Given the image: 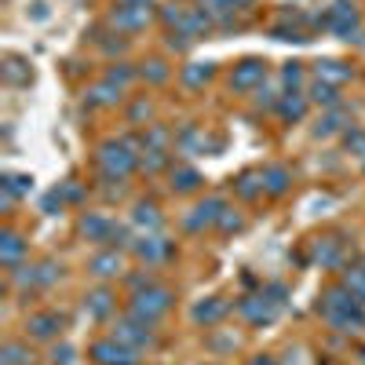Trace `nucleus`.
Here are the masks:
<instances>
[{"label": "nucleus", "mask_w": 365, "mask_h": 365, "mask_svg": "<svg viewBox=\"0 0 365 365\" xmlns=\"http://www.w3.org/2000/svg\"><path fill=\"white\" fill-rule=\"evenodd\" d=\"M322 318L340 329V332H354L358 325H365V311H361V299L347 289V285H332L322 292V303H318Z\"/></svg>", "instance_id": "obj_1"}, {"label": "nucleus", "mask_w": 365, "mask_h": 365, "mask_svg": "<svg viewBox=\"0 0 365 365\" xmlns=\"http://www.w3.org/2000/svg\"><path fill=\"white\" fill-rule=\"evenodd\" d=\"M139 154L143 150L135 146V139H110L99 146V168L106 179H125L139 168Z\"/></svg>", "instance_id": "obj_2"}, {"label": "nucleus", "mask_w": 365, "mask_h": 365, "mask_svg": "<svg viewBox=\"0 0 365 365\" xmlns=\"http://www.w3.org/2000/svg\"><path fill=\"white\" fill-rule=\"evenodd\" d=\"M172 299H175V296H172L165 285H146V289H135V292H132V299H128V314H139V318H146V322H158L161 314H168Z\"/></svg>", "instance_id": "obj_3"}, {"label": "nucleus", "mask_w": 365, "mask_h": 365, "mask_svg": "<svg viewBox=\"0 0 365 365\" xmlns=\"http://www.w3.org/2000/svg\"><path fill=\"white\" fill-rule=\"evenodd\" d=\"M110 336H113L117 344H125V347L143 351V347L154 344V322H146V318H139V314H128V318L113 322V332H110Z\"/></svg>", "instance_id": "obj_4"}, {"label": "nucleus", "mask_w": 365, "mask_h": 365, "mask_svg": "<svg viewBox=\"0 0 365 365\" xmlns=\"http://www.w3.org/2000/svg\"><path fill=\"white\" fill-rule=\"evenodd\" d=\"M91 361L96 365H139V351L135 347H125V344H117L113 336L110 340H99V344H91Z\"/></svg>", "instance_id": "obj_5"}, {"label": "nucleus", "mask_w": 365, "mask_h": 365, "mask_svg": "<svg viewBox=\"0 0 365 365\" xmlns=\"http://www.w3.org/2000/svg\"><path fill=\"white\" fill-rule=\"evenodd\" d=\"M237 311H241V318L252 322V325H270L274 318H278L282 303H278V299H270L267 292H259V296H245V299H241V303H237Z\"/></svg>", "instance_id": "obj_6"}, {"label": "nucleus", "mask_w": 365, "mask_h": 365, "mask_svg": "<svg viewBox=\"0 0 365 365\" xmlns=\"http://www.w3.org/2000/svg\"><path fill=\"white\" fill-rule=\"evenodd\" d=\"M223 212H227L223 197H205V201H197L190 208V216L182 220V223H187V230H208V227H220Z\"/></svg>", "instance_id": "obj_7"}, {"label": "nucleus", "mask_w": 365, "mask_h": 365, "mask_svg": "<svg viewBox=\"0 0 365 365\" xmlns=\"http://www.w3.org/2000/svg\"><path fill=\"white\" fill-rule=\"evenodd\" d=\"M132 252L143 259V263H165L168 256H172V241L165 237V234H139L135 241H132Z\"/></svg>", "instance_id": "obj_8"}, {"label": "nucleus", "mask_w": 365, "mask_h": 365, "mask_svg": "<svg viewBox=\"0 0 365 365\" xmlns=\"http://www.w3.org/2000/svg\"><path fill=\"white\" fill-rule=\"evenodd\" d=\"M259 84H267V63H259V58H245V63L234 66V73H230V88L234 91H256Z\"/></svg>", "instance_id": "obj_9"}, {"label": "nucleus", "mask_w": 365, "mask_h": 365, "mask_svg": "<svg viewBox=\"0 0 365 365\" xmlns=\"http://www.w3.org/2000/svg\"><path fill=\"white\" fill-rule=\"evenodd\" d=\"M88 270L96 274V278H120V274H125V256H120L117 249H106L99 256H91Z\"/></svg>", "instance_id": "obj_10"}, {"label": "nucleus", "mask_w": 365, "mask_h": 365, "mask_svg": "<svg viewBox=\"0 0 365 365\" xmlns=\"http://www.w3.org/2000/svg\"><path fill=\"white\" fill-rule=\"evenodd\" d=\"M26 329H29V336H34V340H51V336L63 332V314H55V311L34 314V318L26 322Z\"/></svg>", "instance_id": "obj_11"}, {"label": "nucleus", "mask_w": 365, "mask_h": 365, "mask_svg": "<svg viewBox=\"0 0 365 365\" xmlns=\"http://www.w3.org/2000/svg\"><path fill=\"white\" fill-rule=\"evenodd\" d=\"M161 212H158V205L154 201H139L135 205V212H132V227L139 230V234H161Z\"/></svg>", "instance_id": "obj_12"}, {"label": "nucleus", "mask_w": 365, "mask_h": 365, "mask_svg": "<svg viewBox=\"0 0 365 365\" xmlns=\"http://www.w3.org/2000/svg\"><path fill=\"white\" fill-rule=\"evenodd\" d=\"M146 22H150V8H125V4H117L113 15H110V26L125 29V34H132V29H143Z\"/></svg>", "instance_id": "obj_13"}, {"label": "nucleus", "mask_w": 365, "mask_h": 365, "mask_svg": "<svg viewBox=\"0 0 365 365\" xmlns=\"http://www.w3.org/2000/svg\"><path fill=\"white\" fill-rule=\"evenodd\" d=\"M314 77L332 84V88H340V84H347L354 77V70L347 63H336V58H322V63H314Z\"/></svg>", "instance_id": "obj_14"}, {"label": "nucleus", "mask_w": 365, "mask_h": 365, "mask_svg": "<svg viewBox=\"0 0 365 365\" xmlns=\"http://www.w3.org/2000/svg\"><path fill=\"white\" fill-rule=\"evenodd\" d=\"M113 230H117V227H113L106 216H96V212H88V216L81 220V234H84L88 241H103V245H110Z\"/></svg>", "instance_id": "obj_15"}, {"label": "nucleus", "mask_w": 365, "mask_h": 365, "mask_svg": "<svg viewBox=\"0 0 365 365\" xmlns=\"http://www.w3.org/2000/svg\"><path fill=\"white\" fill-rule=\"evenodd\" d=\"M351 125V113L344 110V106H332L322 120H318V128H314V135L318 139H329V135H336V132H344Z\"/></svg>", "instance_id": "obj_16"}, {"label": "nucleus", "mask_w": 365, "mask_h": 365, "mask_svg": "<svg viewBox=\"0 0 365 365\" xmlns=\"http://www.w3.org/2000/svg\"><path fill=\"white\" fill-rule=\"evenodd\" d=\"M190 314H194V322H197V325H216V322L227 314V299L208 296V299H201V303H197V307H194Z\"/></svg>", "instance_id": "obj_17"}, {"label": "nucleus", "mask_w": 365, "mask_h": 365, "mask_svg": "<svg viewBox=\"0 0 365 365\" xmlns=\"http://www.w3.org/2000/svg\"><path fill=\"white\" fill-rule=\"evenodd\" d=\"M0 190H4V205H15L19 197H26L29 190H34V179H29V175H19V172H8L4 182H0Z\"/></svg>", "instance_id": "obj_18"}, {"label": "nucleus", "mask_w": 365, "mask_h": 365, "mask_svg": "<svg viewBox=\"0 0 365 365\" xmlns=\"http://www.w3.org/2000/svg\"><path fill=\"white\" fill-rule=\"evenodd\" d=\"M22 256H26V241H22L15 230L0 234V259H4V267H19Z\"/></svg>", "instance_id": "obj_19"}, {"label": "nucleus", "mask_w": 365, "mask_h": 365, "mask_svg": "<svg viewBox=\"0 0 365 365\" xmlns=\"http://www.w3.org/2000/svg\"><path fill=\"white\" fill-rule=\"evenodd\" d=\"M307 106H311V99L303 96V91H285L282 103H278V113H282V120H299L307 113Z\"/></svg>", "instance_id": "obj_20"}, {"label": "nucleus", "mask_w": 365, "mask_h": 365, "mask_svg": "<svg viewBox=\"0 0 365 365\" xmlns=\"http://www.w3.org/2000/svg\"><path fill=\"white\" fill-rule=\"evenodd\" d=\"M175 143H179L182 154H205V150H208V139H205V132L197 125H187V128L175 135Z\"/></svg>", "instance_id": "obj_21"}, {"label": "nucleus", "mask_w": 365, "mask_h": 365, "mask_svg": "<svg viewBox=\"0 0 365 365\" xmlns=\"http://www.w3.org/2000/svg\"><path fill=\"white\" fill-rule=\"evenodd\" d=\"M289 182H292V175H289V168H282V165H270V168H263V190L267 194H285L289 190Z\"/></svg>", "instance_id": "obj_22"}, {"label": "nucleus", "mask_w": 365, "mask_h": 365, "mask_svg": "<svg viewBox=\"0 0 365 365\" xmlns=\"http://www.w3.org/2000/svg\"><path fill=\"white\" fill-rule=\"evenodd\" d=\"M340 256H344V245H340L336 237H318V241H314V259H318L322 267H336Z\"/></svg>", "instance_id": "obj_23"}, {"label": "nucleus", "mask_w": 365, "mask_h": 365, "mask_svg": "<svg viewBox=\"0 0 365 365\" xmlns=\"http://www.w3.org/2000/svg\"><path fill=\"white\" fill-rule=\"evenodd\" d=\"M84 311H88V318H106V314L113 311V296H110V289L88 292V296H84Z\"/></svg>", "instance_id": "obj_24"}, {"label": "nucleus", "mask_w": 365, "mask_h": 365, "mask_svg": "<svg viewBox=\"0 0 365 365\" xmlns=\"http://www.w3.org/2000/svg\"><path fill=\"white\" fill-rule=\"evenodd\" d=\"M307 99L318 103V106H325V110L344 106V103H340V88H332V84H325V81H314V84L307 88Z\"/></svg>", "instance_id": "obj_25"}, {"label": "nucleus", "mask_w": 365, "mask_h": 365, "mask_svg": "<svg viewBox=\"0 0 365 365\" xmlns=\"http://www.w3.org/2000/svg\"><path fill=\"white\" fill-rule=\"evenodd\" d=\"M120 91H125V88H117L113 81H103V84H96V88L88 91V103L91 106H117L120 103Z\"/></svg>", "instance_id": "obj_26"}, {"label": "nucleus", "mask_w": 365, "mask_h": 365, "mask_svg": "<svg viewBox=\"0 0 365 365\" xmlns=\"http://www.w3.org/2000/svg\"><path fill=\"white\" fill-rule=\"evenodd\" d=\"M197 187H201V175H197L190 165H175V168H172V190L190 194V190H197Z\"/></svg>", "instance_id": "obj_27"}, {"label": "nucleus", "mask_w": 365, "mask_h": 365, "mask_svg": "<svg viewBox=\"0 0 365 365\" xmlns=\"http://www.w3.org/2000/svg\"><path fill=\"white\" fill-rule=\"evenodd\" d=\"M234 190L245 197V201L259 197V194H263V172H241L237 182H234Z\"/></svg>", "instance_id": "obj_28"}, {"label": "nucleus", "mask_w": 365, "mask_h": 365, "mask_svg": "<svg viewBox=\"0 0 365 365\" xmlns=\"http://www.w3.org/2000/svg\"><path fill=\"white\" fill-rule=\"evenodd\" d=\"M340 285H347L361 303H365V263H358V267H344V278H340Z\"/></svg>", "instance_id": "obj_29"}, {"label": "nucleus", "mask_w": 365, "mask_h": 365, "mask_svg": "<svg viewBox=\"0 0 365 365\" xmlns=\"http://www.w3.org/2000/svg\"><path fill=\"white\" fill-rule=\"evenodd\" d=\"M168 165V150H150L143 146V154H139V168L143 172H161Z\"/></svg>", "instance_id": "obj_30"}, {"label": "nucleus", "mask_w": 365, "mask_h": 365, "mask_svg": "<svg viewBox=\"0 0 365 365\" xmlns=\"http://www.w3.org/2000/svg\"><path fill=\"white\" fill-rule=\"evenodd\" d=\"M208 77H212V63H190V66H182V84H190V88H201Z\"/></svg>", "instance_id": "obj_31"}, {"label": "nucleus", "mask_w": 365, "mask_h": 365, "mask_svg": "<svg viewBox=\"0 0 365 365\" xmlns=\"http://www.w3.org/2000/svg\"><path fill=\"white\" fill-rule=\"evenodd\" d=\"M168 143H175V139H172V132L161 128V125H154V128L143 132V146H150V150H168Z\"/></svg>", "instance_id": "obj_32"}, {"label": "nucleus", "mask_w": 365, "mask_h": 365, "mask_svg": "<svg viewBox=\"0 0 365 365\" xmlns=\"http://www.w3.org/2000/svg\"><path fill=\"white\" fill-rule=\"evenodd\" d=\"M34 361V354H29L22 344H8L4 351H0V365H29Z\"/></svg>", "instance_id": "obj_33"}, {"label": "nucleus", "mask_w": 365, "mask_h": 365, "mask_svg": "<svg viewBox=\"0 0 365 365\" xmlns=\"http://www.w3.org/2000/svg\"><path fill=\"white\" fill-rule=\"evenodd\" d=\"M282 84L289 91H299L303 88V63H285L282 66Z\"/></svg>", "instance_id": "obj_34"}, {"label": "nucleus", "mask_w": 365, "mask_h": 365, "mask_svg": "<svg viewBox=\"0 0 365 365\" xmlns=\"http://www.w3.org/2000/svg\"><path fill=\"white\" fill-rule=\"evenodd\" d=\"M11 282L15 285H37V267H11Z\"/></svg>", "instance_id": "obj_35"}, {"label": "nucleus", "mask_w": 365, "mask_h": 365, "mask_svg": "<svg viewBox=\"0 0 365 365\" xmlns=\"http://www.w3.org/2000/svg\"><path fill=\"white\" fill-rule=\"evenodd\" d=\"M58 274H63V267L41 263V267H37V285H51V282H58Z\"/></svg>", "instance_id": "obj_36"}, {"label": "nucleus", "mask_w": 365, "mask_h": 365, "mask_svg": "<svg viewBox=\"0 0 365 365\" xmlns=\"http://www.w3.org/2000/svg\"><path fill=\"white\" fill-rule=\"evenodd\" d=\"M132 77H135V70H128V66H110V70H106V81H113L117 88H125Z\"/></svg>", "instance_id": "obj_37"}, {"label": "nucleus", "mask_w": 365, "mask_h": 365, "mask_svg": "<svg viewBox=\"0 0 365 365\" xmlns=\"http://www.w3.org/2000/svg\"><path fill=\"white\" fill-rule=\"evenodd\" d=\"M344 143H347V150H354L358 158H365V132H358V128H351L347 135H344Z\"/></svg>", "instance_id": "obj_38"}, {"label": "nucleus", "mask_w": 365, "mask_h": 365, "mask_svg": "<svg viewBox=\"0 0 365 365\" xmlns=\"http://www.w3.org/2000/svg\"><path fill=\"white\" fill-rule=\"evenodd\" d=\"M241 227H245V220H241V216H237L234 208H227V212H223V220H220V230L234 234V230H241Z\"/></svg>", "instance_id": "obj_39"}, {"label": "nucleus", "mask_w": 365, "mask_h": 365, "mask_svg": "<svg viewBox=\"0 0 365 365\" xmlns=\"http://www.w3.org/2000/svg\"><path fill=\"white\" fill-rule=\"evenodd\" d=\"M143 77H150V81H168V70H165V63H158V58H154V63H146L143 66Z\"/></svg>", "instance_id": "obj_40"}, {"label": "nucleus", "mask_w": 365, "mask_h": 365, "mask_svg": "<svg viewBox=\"0 0 365 365\" xmlns=\"http://www.w3.org/2000/svg\"><path fill=\"white\" fill-rule=\"evenodd\" d=\"M51 358H55L58 365H66V361L73 358V347H66V344H63V347H55V351H51Z\"/></svg>", "instance_id": "obj_41"}, {"label": "nucleus", "mask_w": 365, "mask_h": 365, "mask_svg": "<svg viewBox=\"0 0 365 365\" xmlns=\"http://www.w3.org/2000/svg\"><path fill=\"white\" fill-rule=\"evenodd\" d=\"M19 66H22L19 58H8V81H26V73H22Z\"/></svg>", "instance_id": "obj_42"}, {"label": "nucleus", "mask_w": 365, "mask_h": 365, "mask_svg": "<svg viewBox=\"0 0 365 365\" xmlns=\"http://www.w3.org/2000/svg\"><path fill=\"white\" fill-rule=\"evenodd\" d=\"M146 113H150V103H146V99H143V103H135V106H132V120H135V125H139V120H143V117H146Z\"/></svg>", "instance_id": "obj_43"}, {"label": "nucleus", "mask_w": 365, "mask_h": 365, "mask_svg": "<svg viewBox=\"0 0 365 365\" xmlns=\"http://www.w3.org/2000/svg\"><path fill=\"white\" fill-rule=\"evenodd\" d=\"M249 365H278V361H274V358H270V354H256V358H252V361H249Z\"/></svg>", "instance_id": "obj_44"}, {"label": "nucleus", "mask_w": 365, "mask_h": 365, "mask_svg": "<svg viewBox=\"0 0 365 365\" xmlns=\"http://www.w3.org/2000/svg\"><path fill=\"white\" fill-rule=\"evenodd\" d=\"M117 4H125V8H150V0H117Z\"/></svg>", "instance_id": "obj_45"}, {"label": "nucleus", "mask_w": 365, "mask_h": 365, "mask_svg": "<svg viewBox=\"0 0 365 365\" xmlns=\"http://www.w3.org/2000/svg\"><path fill=\"white\" fill-rule=\"evenodd\" d=\"M361 365H365V351H361Z\"/></svg>", "instance_id": "obj_46"}]
</instances>
